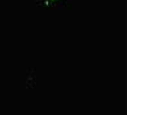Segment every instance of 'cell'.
<instances>
[{
    "mask_svg": "<svg viewBox=\"0 0 154 115\" xmlns=\"http://www.w3.org/2000/svg\"></svg>",
    "mask_w": 154,
    "mask_h": 115,
    "instance_id": "obj_1",
    "label": "cell"
}]
</instances>
